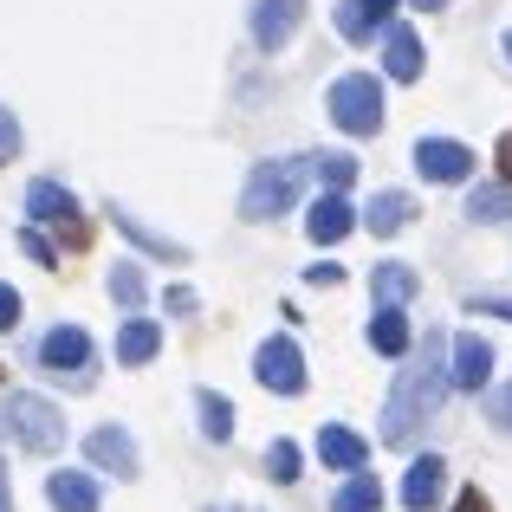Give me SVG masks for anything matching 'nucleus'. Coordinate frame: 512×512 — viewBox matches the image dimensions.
<instances>
[{
  "label": "nucleus",
  "instance_id": "nucleus-1",
  "mask_svg": "<svg viewBox=\"0 0 512 512\" xmlns=\"http://www.w3.org/2000/svg\"><path fill=\"white\" fill-rule=\"evenodd\" d=\"M448 383H454L448 344H441V338H422V344H415V357L402 363V376H396V389H389V402H383V441H389V448L415 441L428 422H435V415H441V396H448Z\"/></svg>",
  "mask_w": 512,
  "mask_h": 512
},
{
  "label": "nucleus",
  "instance_id": "nucleus-2",
  "mask_svg": "<svg viewBox=\"0 0 512 512\" xmlns=\"http://www.w3.org/2000/svg\"><path fill=\"white\" fill-rule=\"evenodd\" d=\"M318 163L312 156H286V163H260L247 175V188H240V214L247 221H279V214L299 201V188H305V175H312Z\"/></svg>",
  "mask_w": 512,
  "mask_h": 512
},
{
  "label": "nucleus",
  "instance_id": "nucleus-3",
  "mask_svg": "<svg viewBox=\"0 0 512 512\" xmlns=\"http://www.w3.org/2000/svg\"><path fill=\"white\" fill-rule=\"evenodd\" d=\"M0 441H20L33 454H52L65 441V415L46 396H0Z\"/></svg>",
  "mask_w": 512,
  "mask_h": 512
},
{
  "label": "nucleus",
  "instance_id": "nucleus-4",
  "mask_svg": "<svg viewBox=\"0 0 512 512\" xmlns=\"http://www.w3.org/2000/svg\"><path fill=\"white\" fill-rule=\"evenodd\" d=\"M331 124L344 130V137H376L383 130V85H376L370 72H350L331 85Z\"/></svg>",
  "mask_w": 512,
  "mask_h": 512
},
{
  "label": "nucleus",
  "instance_id": "nucleus-5",
  "mask_svg": "<svg viewBox=\"0 0 512 512\" xmlns=\"http://www.w3.org/2000/svg\"><path fill=\"white\" fill-rule=\"evenodd\" d=\"M26 214H33V221H46V227H59L65 247H85V240H91V227H85V214H78V201L65 195L59 182H33V188H26Z\"/></svg>",
  "mask_w": 512,
  "mask_h": 512
},
{
  "label": "nucleus",
  "instance_id": "nucleus-6",
  "mask_svg": "<svg viewBox=\"0 0 512 512\" xmlns=\"http://www.w3.org/2000/svg\"><path fill=\"white\" fill-rule=\"evenodd\" d=\"M253 376H260L273 396H299L305 389V357L292 338H266L260 350H253Z\"/></svg>",
  "mask_w": 512,
  "mask_h": 512
},
{
  "label": "nucleus",
  "instance_id": "nucleus-7",
  "mask_svg": "<svg viewBox=\"0 0 512 512\" xmlns=\"http://www.w3.org/2000/svg\"><path fill=\"white\" fill-rule=\"evenodd\" d=\"M39 363H46V370H59V376H78V389H85V383H91V331H78V325L46 331Z\"/></svg>",
  "mask_w": 512,
  "mask_h": 512
},
{
  "label": "nucleus",
  "instance_id": "nucleus-8",
  "mask_svg": "<svg viewBox=\"0 0 512 512\" xmlns=\"http://www.w3.org/2000/svg\"><path fill=\"white\" fill-rule=\"evenodd\" d=\"M415 169L428 175V182H467L474 175V150L454 137H422L415 143Z\"/></svg>",
  "mask_w": 512,
  "mask_h": 512
},
{
  "label": "nucleus",
  "instance_id": "nucleus-9",
  "mask_svg": "<svg viewBox=\"0 0 512 512\" xmlns=\"http://www.w3.org/2000/svg\"><path fill=\"white\" fill-rule=\"evenodd\" d=\"M85 461L104 467V474H117V480H130L137 474V441H130L124 428H91L85 435Z\"/></svg>",
  "mask_w": 512,
  "mask_h": 512
},
{
  "label": "nucleus",
  "instance_id": "nucleus-10",
  "mask_svg": "<svg viewBox=\"0 0 512 512\" xmlns=\"http://www.w3.org/2000/svg\"><path fill=\"white\" fill-rule=\"evenodd\" d=\"M299 20H305V0H260V7H253V39H260V52H279L299 33Z\"/></svg>",
  "mask_w": 512,
  "mask_h": 512
},
{
  "label": "nucleus",
  "instance_id": "nucleus-11",
  "mask_svg": "<svg viewBox=\"0 0 512 512\" xmlns=\"http://www.w3.org/2000/svg\"><path fill=\"white\" fill-rule=\"evenodd\" d=\"M350 227H357V208L344 201V188H331V195L312 201V214H305V234L318 240V247H331V240H344Z\"/></svg>",
  "mask_w": 512,
  "mask_h": 512
},
{
  "label": "nucleus",
  "instance_id": "nucleus-12",
  "mask_svg": "<svg viewBox=\"0 0 512 512\" xmlns=\"http://www.w3.org/2000/svg\"><path fill=\"white\" fill-rule=\"evenodd\" d=\"M441 487H448V467H441V454H422V461L402 474V506L409 512H428L441 500Z\"/></svg>",
  "mask_w": 512,
  "mask_h": 512
},
{
  "label": "nucleus",
  "instance_id": "nucleus-13",
  "mask_svg": "<svg viewBox=\"0 0 512 512\" xmlns=\"http://www.w3.org/2000/svg\"><path fill=\"white\" fill-rule=\"evenodd\" d=\"M454 389H487V376H493V344L487 338H474V331H467V338H454Z\"/></svg>",
  "mask_w": 512,
  "mask_h": 512
},
{
  "label": "nucleus",
  "instance_id": "nucleus-14",
  "mask_svg": "<svg viewBox=\"0 0 512 512\" xmlns=\"http://www.w3.org/2000/svg\"><path fill=\"white\" fill-rule=\"evenodd\" d=\"M383 72L396 78V85H415V78H422V39H415L409 26H389L383 33Z\"/></svg>",
  "mask_w": 512,
  "mask_h": 512
},
{
  "label": "nucleus",
  "instance_id": "nucleus-15",
  "mask_svg": "<svg viewBox=\"0 0 512 512\" xmlns=\"http://www.w3.org/2000/svg\"><path fill=\"white\" fill-rule=\"evenodd\" d=\"M318 461H325V467H338V474H357V467L370 461V448H363V435H357V428L331 422L325 435H318Z\"/></svg>",
  "mask_w": 512,
  "mask_h": 512
},
{
  "label": "nucleus",
  "instance_id": "nucleus-16",
  "mask_svg": "<svg viewBox=\"0 0 512 512\" xmlns=\"http://www.w3.org/2000/svg\"><path fill=\"white\" fill-rule=\"evenodd\" d=\"M415 221V195H402V188H383V195L370 201V208H363V227H370V234H402V227Z\"/></svg>",
  "mask_w": 512,
  "mask_h": 512
},
{
  "label": "nucleus",
  "instance_id": "nucleus-17",
  "mask_svg": "<svg viewBox=\"0 0 512 512\" xmlns=\"http://www.w3.org/2000/svg\"><path fill=\"white\" fill-rule=\"evenodd\" d=\"M396 13V0H344L338 7V33L357 46V39H370V33H383V20Z\"/></svg>",
  "mask_w": 512,
  "mask_h": 512
},
{
  "label": "nucleus",
  "instance_id": "nucleus-18",
  "mask_svg": "<svg viewBox=\"0 0 512 512\" xmlns=\"http://www.w3.org/2000/svg\"><path fill=\"white\" fill-rule=\"evenodd\" d=\"M46 500H52V512H98V487H91V474H52L46 480Z\"/></svg>",
  "mask_w": 512,
  "mask_h": 512
},
{
  "label": "nucleus",
  "instance_id": "nucleus-19",
  "mask_svg": "<svg viewBox=\"0 0 512 512\" xmlns=\"http://www.w3.org/2000/svg\"><path fill=\"white\" fill-rule=\"evenodd\" d=\"M409 318H402V305H376L370 318V350H383V357H409Z\"/></svg>",
  "mask_w": 512,
  "mask_h": 512
},
{
  "label": "nucleus",
  "instance_id": "nucleus-20",
  "mask_svg": "<svg viewBox=\"0 0 512 512\" xmlns=\"http://www.w3.org/2000/svg\"><path fill=\"white\" fill-rule=\"evenodd\" d=\"M156 350H163V331H156L150 318H130V325L117 331V357H124L130 370H143V363H150Z\"/></svg>",
  "mask_w": 512,
  "mask_h": 512
},
{
  "label": "nucleus",
  "instance_id": "nucleus-21",
  "mask_svg": "<svg viewBox=\"0 0 512 512\" xmlns=\"http://www.w3.org/2000/svg\"><path fill=\"white\" fill-rule=\"evenodd\" d=\"M370 292H376V305H409L415 299V273H409V266H396V260H383L370 273Z\"/></svg>",
  "mask_w": 512,
  "mask_h": 512
},
{
  "label": "nucleus",
  "instance_id": "nucleus-22",
  "mask_svg": "<svg viewBox=\"0 0 512 512\" xmlns=\"http://www.w3.org/2000/svg\"><path fill=\"white\" fill-rule=\"evenodd\" d=\"M195 409H201V435H208V441H234V402H227V396L195 389Z\"/></svg>",
  "mask_w": 512,
  "mask_h": 512
},
{
  "label": "nucleus",
  "instance_id": "nucleus-23",
  "mask_svg": "<svg viewBox=\"0 0 512 512\" xmlns=\"http://www.w3.org/2000/svg\"><path fill=\"white\" fill-rule=\"evenodd\" d=\"M376 506H383V487H376V480L363 474V467L338 487V500H331V512H376Z\"/></svg>",
  "mask_w": 512,
  "mask_h": 512
},
{
  "label": "nucleus",
  "instance_id": "nucleus-24",
  "mask_svg": "<svg viewBox=\"0 0 512 512\" xmlns=\"http://www.w3.org/2000/svg\"><path fill=\"white\" fill-rule=\"evenodd\" d=\"M111 221L124 227V240H137L143 253H156V260H182V247H175V240H156V234H150L143 221H130V208H111Z\"/></svg>",
  "mask_w": 512,
  "mask_h": 512
},
{
  "label": "nucleus",
  "instance_id": "nucleus-25",
  "mask_svg": "<svg viewBox=\"0 0 512 512\" xmlns=\"http://www.w3.org/2000/svg\"><path fill=\"white\" fill-rule=\"evenodd\" d=\"M467 214H474V221H512V188H474V195H467Z\"/></svg>",
  "mask_w": 512,
  "mask_h": 512
},
{
  "label": "nucleus",
  "instance_id": "nucleus-26",
  "mask_svg": "<svg viewBox=\"0 0 512 512\" xmlns=\"http://www.w3.org/2000/svg\"><path fill=\"white\" fill-rule=\"evenodd\" d=\"M143 292H150V286H143V273H137V266H111V299L117 305H130V312H137V305H143Z\"/></svg>",
  "mask_w": 512,
  "mask_h": 512
},
{
  "label": "nucleus",
  "instance_id": "nucleus-27",
  "mask_svg": "<svg viewBox=\"0 0 512 512\" xmlns=\"http://www.w3.org/2000/svg\"><path fill=\"white\" fill-rule=\"evenodd\" d=\"M299 467H305V454L292 448V441H273V448H266V474H273V480H286V487H292Z\"/></svg>",
  "mask_w": 512,
  "mask_h": 512
},
{
  "label": "nucleus",
  "instance_id": "nucleus-28",
  "mask_svg": "<svg viewBox=\"0 0 512 512\" xmlns=\"http://www.w3.org/2000/svg\"><path fill=\"white\" fill-rule=\"evenodd\" d=\"M312 163H318V175H325L331 188H350V182H357V156H312Z\"/></svg>",
  "mask_w": 512,
  "mask_h": 512
},
{
  "label": "nucleus",
  "instance_id": "nucleus-29",
  "mask_svg": "<svg viewBox=\"0 0 512 512\" xmlns=\"http://www.w3.org/2000/svg\"><path fill=\"white\" fill-rule=\"evenodd\" d=\"M13 156H20V124H13V111L0 104V169H7Z\"/></svg>",
  "mask_w": 512,
  "mask_h": 512
},
{
  "label": "nucleus",
  "instance_id": "nucleus-30",
  "mask_svg": "<svg viewBox=\"0 0 512 512\" xmlns=\"http://www.w3.org/2000/svg\"><path fill=\"white\" fill-rule=\"evenodd\" d=\"M20 247H26V253H33V260H39V266H59V253H52V240H46V234H39V227H20Z\"/></svg>",
  "mask_w": 512,
  "mask_h": 512
},
{
  "label": "nucleus",
  "instance_id": "nucleus-31",
  "mask_svg": "<svg viewBox=\"0 0 512 512\" xmlns=\"http://www.w3.org/2000/svg\"><path fill=\"white\" fill-rule=\"evenodd\" d=\"M487 422H493V428H512V383L487 396Z\"/></svg>",
  "mask_w": 512,
  "mask_h": 512
},
{
  "label": "nucleus",
  "instance_id": "nucleus-32",
  "mask_svg": "<svg viewBox=\"0 0 512 512\" xmlns=\"http://www.w3.org/2000/svg\"><path fill=\"white\" fill-rule=\"evenodd\" d=\"M13 325H20V292L0 286V331H13Z\"/></svg>",
  "mask_w": 512,
  "mask_h": 512
},
{
  "label": "nucleus",
  "instance_id": "nucleus-33",
  "mask_svg": "<svg viewBox=\"0 0 512 512\" xmlns=\"http://www.w3.org/2000/svg\"><path fill=\"white\" fill-rule=\"evenodd\" d=\"M454 512H493V506H487V493H474V487H467L461 500H454Z\"/></svg>",
  "mask_w": 512,
  "mask_h": 512
},
{
  "label": "nucleus",
  "instance_id": "nucleus-34",
  "mask_svg": "<svg viewBox=\"0 0 512 512\" xmlns=\"http://www.w3.org/2000/svg\"><path fill=\"white\" fill-rule=\"evenodd\" d=\"M474 312H487V318H512V299H474Z\"/></svg>",
  "mask_w": 512,
  "mask_h": 512
},
{
  "label": "nucleus",
  "instance_id": "nucleus-35",
  "mask_svg": "<svg viewBox=\"0 0 512 512\" xmlns=\"http://www.w3.org/2000/svg\"><path fill=\"white\" fill-rule=\"evenodd\" d=\"M500 175H506V182H512V130H506V137H500Z\"/></svg>",
  "mask_w": 512,
  "mask_h": 512
},
{
  "label": "nucleus",
  "instance_id": "nucleus-36",
  "mask_svg": "<svg viewBox=\"0 0 512 512\" xmlns=\"http://www.w3.org/2000/svg\"><path fill=\"white\" fill-rule=\"evenodd\" d=\"M0 512H13V493H7V467H0Z\"/></svg>",
  "mask_w": 512,
  "mask_h": 512
},
{
  "label": "nucleus",
  "instance_id": "nucleus-37",
  "mask_svg": "<svg viewBox=\"0 0 512 512\" xmlns=\"http://www.w3.org/2000/svg\"><path fill=\"white\" fill-rule=\"evenodd\" d=\"M415 7H422V13H441V7H448V0H415Z\"/></svg>",
  "mask_w": 512,
  "mask_h": 512
},
{
  "label": "nucleus",
  "instance_id": "nucleus-38",
  "mask_svg": "<svg viewBox=\"0 0 512 512\" xmlns=\"http://www.w3.org/2000/svg\"><path fill=\"white\" fill-rule=\"evenodd\" d=\"M214 512H253V506H214Z\"/></svg>",
  "mask_w": 512,
  "mask_h": 512
},
{
  "label": "nucleus",
  "instance_id": "nucleus-39",
  "mask_svg": "<svg viewBox=\"0 0 512 512\" xmlns=\"http://www.w3.org/2000/svg\"><path fill=\"white\" fill-rule=\"evenodd\" d=\"M506 59H512V33H506Z\"/></svg>",
  "mask_w": 512,
  "mask_h": 512
}]
</instances>
